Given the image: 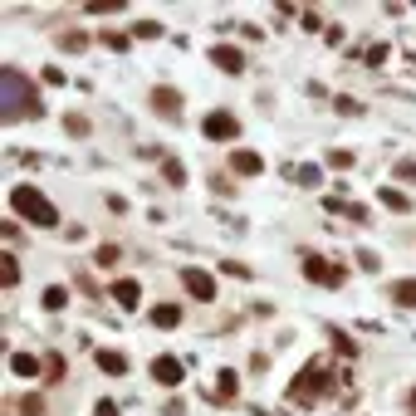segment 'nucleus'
<instances>
[{"label":"nucleus","mask_w":416,"mask_h":416,"mask_svg":"<svg viewBox=\"0 0 416 416\" xmlns=\"http://www.w3.org/2000/svg\"><path fill=\"white\" fill-rule=\"evenodd\" d=\"M10 367H15L20 377H34V372H44V363H34L30 353H15V358H10Z\"/></svg>","instance_id":"13"},{"label":"nucleus","mask_w":416,"mask_h":416,"mask_svg":"<svg viewBox=\"0 0 416 416\" xmlns=\"http://www.w3.org/2000/svg\"><path fill=\"white\" fill-rule=\"evenodd\" d=\"M94 416H118V407H113V402H99V407H94Z\"/></svg>","instance_id":"22"},{"label":"nucleus","mask_w":416,"mask_h":416,"mask_svg":"<svg viewBox=\"0 0 416 416\" xmlns=\"http://www.w3.org/2000/svg\"><path fill=\"white\" fill-rule=\"evenodd\" d=\"M201 132H206V137H215V142H230V137L240 132V122H235L230 113H210L206 122H201Z\"/></svg>","instance_id":"6"},{"label":"nucleus","mask_w":416,"mask_h":416,"mask_svg":"<svg viewBox=\"0 0 416 416\" xmlns=\"http://www.w3.org/2000/svg\"><path fill=\"white\" fill-rule=\"evenodd\" d=\"M167 182H177V187L187 182V172H182V162H167Z\"/></svg>","instance_id":"20"},{"label":"nucleus","mask_w":416,"mask_h":416,"mask_svg":"<svg viewBox=\"0 0 416 416\" xmlns=\"http://www.w3.org/2000/svg\"><path fill=\"white\" fill-rule=\"evenodd\" d=\"M69 304V289H44V309H64Z\"/></svg>","instance_id":"17"},{"label":"nucleus","mask_w":416,"mask_h":416,"mask_svg":"<svg viewBox=\"0 0 416 416\" xmlns=\"http://www.w3.org/2000/svg\"><path fill=\"white\" fill-rule=\"evenodd\" d=\"M99 265H118V245H103V250H99Z\"/></svg>","instance_id":"21"},{"label":"nucleus","mask_w":416,"mask_h":416,"mask_svg":"<svg viewBox=\"0 0 416 416\" xmlns=\"http://www.w3.org/2000/svg\"><path fill=\"white\" fill-rule=\"evenodd\" d=\"M304 275H309L313 284H328V289H338V284H343V265L318 260V255H304Z\"/></svg>","instance_id":"4"},{"label":"nucleus","mask_w":416,"mask_h":416,"mask_svg":"<svg viewBox=\"0 0 416 416\" xmlns=\"http://www.w3.org/2000/svg\"><path fill=\"white\" fill-rule=\"evenodd\" d=\"M230 167H235V172H240V177H255V172H260V167H265V162H260V157H255V152H235V157H230Z\"/></svg>","instance_id":"12"},{"label":"nucleus","mask_w":416,"mask_h":416,"mask_svg":"<svg viewBox=\"0 0 416 416\" xmlns=\"http://www.w3.org/2000/svg\"><path fill=\"white\" fill-rule=\"evenodd\" d=\"M5 118H34V99H30V89H25V79L15 74V69H5Z\"/></svg>","instance_id":"3"},{"label":"nucleus","mask_w":416,"mask_h":416,"mask_svg":"<svg viewBox=\"0 0 416 416\" xmlns=\"http://www.w3.org/2000/svg\"><path fill=\"white\" fill-rule=\"evenodd\" d=\"M152 103H157V108H167V113H177V108H182V99H177L172 89H157V94H152Z\"/></svg>","instance_id":"15"},{"label":"nucleus","mask_w":416,"mask_h":416,"mask_svg":"<svg viewBox=\"0 0 416 416\" xmlns=\"http://www.w3.org/2000/svg\"><path fill=\"white\" fill-rule=\"evenodd\" d=\"M152 323H157V328H177V323H182V309H177V304H157V309H152Z\"/></svg>","instance_id":"11"},{"label":"nucleus","mask_w":416,"mask_h":416,"mask_svg":"<svg viewBox=\"0 0 416 416\" xmlns=\"http://www.w3.org/2000/svg\"><path fill=\"white\" fill-rule=\"evenodd\" d=\"M382 201H387V210H407V206H412V201H407V196H402V191H392V187H387V191H382Z\"/></svg>","instance_id":"19"},{"label":"nucleus","mask_w":416,"mask_h":416,"mask_svg":"<svg viewBox=\"0 0 416 416\" xmlns=\"http://www.w3.org/2000/svg\"><path fill=\"white\" fill-rule=\"evenodd\" d=\"M392 299H397L402 309H416V279H407V284H397V289H392Z\"/></svg>","instance_id":"14"},{"label":"nucleus","mask_w":416,"mask_h":416,"mask_svg":"<svg viewBox=\"0 0 416 416\" xmlns=\"http://www.w3.org/2000/svg\"><path fill=\"white\" fill-rule=\"evenodd\" d=\"M407 407H412V416H416V387H412V397H407Z\"/></svg>","instance_id":"23"},{"label":"nucleus","mask_w":416,"mask_h":416,"mask_svg":"<svg viewBox=\"0 0 416 416\" xmlns=\"http://www.w3.org/2000/svg\"><path fill=\"white\" fill-rule=\"evenodd\" d=\"M318 387H328V372H323V358H309L304 372L289 382V397H294L299 407H313V402H318Z\"/></svg>","instance_id":"2"},{"label":"nucleus","mask_w":416,"mask_h":416,"mask_svg":"<svg viewBox=\"0 0 416 416\" xmlns=\"http://www.w3.org/2000/svg\"><path fill=\"white\" fill-rule=\"evenodd\" d=\"M152 377L167 382V387H177V382H182V363H177V358H157V363H152Z\"/></svg>","instance_id":"8"},{"label":"nucleus","mask_w":416,"mask_h":416,"mask_svg":"<svg viewBox=\"0 0 416 416\" xmlns=\"http://www.w3.org/2000/svg\"><path fill=\"white\" fill-rule=\"evenodd\" d=\"M99 367H103L108 377H122V372H127V358H122L118 348H99Z\"/></svg>","instance_id":"9"},{"label":"nucleus","mask_w":416,"mask_h":416,"mask_svg":"<svg viewBox=\"0 0 416 416\" xmlns=\"http://www.w3.org/2000/svg\"><path fill=\"white\" fill-rule=\"evenodd\" d=\"M182 284H187V294H191V299H201V304L215 299V279H210L206 270H182Z\"/></svg>","instance_id":"5"},{"label":"nucleus","mask_w":416,"mask_h":416,"mask_svg":"<svg viewBox=\"0 0 416 416\" xmlns=\"http://www.w3.org/2000/svg\"><path fill=\"white\" fill-rule=\"evenodd\" d=\"M10 206L20 210L25 220H34V225H59V210H54V201H44L34 187H15V191H10Z\"/></svg>","instance_id":"1"},{"label":"nucleus","mask_w":416,"mask_h":416,"mask_svg":"<svg viewBox=\"0 0 416 416\" xmlns=\"http://www.w3.org/2000/svg\"><path fill=\"white\" fill-rule=\"evenodd\" d=\"M113 299H118L122 309H137V299H142V289H137V279H118V284H113Z\"/></svg>","instance_id":"10"},{"label":"nucleus","mask_w":416,"mask_h":416,"mask_svg":"<svg viewBox=\"0 0 416 416\" xmlns=\"http://www.w3.org/2000/svg\"><path fill=\"white\" fill-rule=\"evenodd\" d=\"M210 59H215L220 69H230V74H240V69H245V54H240V49H230V44H215V49H210Z\"/></svg>","instance_id":"7"},{"label":"nucleus","mask_w":416,"mask_h":416,"mask_svg":"<svg viewBox=\"0 0 416 416\" xmlns=\"http://www.w3.org/2000/svg\"><path fill=\"white\" fill-rule=\"evenodd\" d=\"M0 279H5V289H10V284H20V265H15L10 255L0 260Z\"/></svg>","instance_id":"16"},{"label":"nucleus","mask_w":416,"mask_h":416,"mask_svg":"<svg viewBox=\"0 0 416 416\" xmlns=\"http://www.w3.org/2000/svg\"><path fill=\"white\" fill-rule=\"evenodd\" d=\"M215 387H220L215 397H235V387H240V377H235V372H220V382H215Z\"/></svg>","instance_id":"18"}]
</instances>
